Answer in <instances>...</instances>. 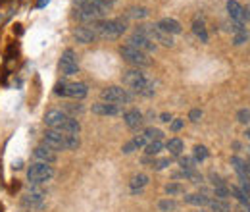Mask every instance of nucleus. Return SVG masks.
<instances>
[{
  "label": "nucleus",
  "mask_w": 250,
  "mask_h": 212,
  "mask_svg": "<svg viewBox=\"0 0 250 212\" xmlns=\"http://www.w3.org/2000/svg\"><path fill=\"white\" fill-rule=\"evenodd\" d=\"M44 125L52 131L69 133V135H79L81 131V123L77 121V118L65 114L62 110H48L44 114Z\"/></svg>",
  "instance_id": "1"
},
{
  "label": "nucleus",
  "mask_w": 250,
  "mask_h": 212,
  "mask_svg": "<svg viewBox=\"0 0 250 212\" xmlns=\"http://www.w3.org/2000/svg\"><path fill=\"white\" fill-rule=\"evenodd\" d=\"M124 85L141 96H154V93H156L154 83L141 70H127L124 73Z\"/></svg>",
  "instance_id": "2"
},
{
  "label": "nucleus",
  "mask_w": 250,
  "mask_h": 212,
  "mask_svg": "<svg viewBox=\"0 0 250 212\" xmlns=\"http://www.w3.org/2000/svg\"><path fill=\"white\" fill-rule=\"evenodd\" d=\"M44 145H48L54 151H75L81 141L79 135H69V133H60V131H44Z\"/></svg>",
  "instance_id": "3"
},
{
  "label": "nucleus",
  "mask_w": 250,
  "mask_h": 212,
  "mask_svg": "<svg viewBox=\"0 0 250 212\" xmlns=\"http://www.w3.org/2000/svg\"><path fill=\"white\" fill-rule=\"evenodd\" d=\"M77 10H75V18L81 20V22H87V24H94V22H100L106 14V8L94 0H73Z\"/></svg>",
  "instance_id": "4"
},
{
  "label": "nucleus",
  "mask_w": 250,
  "mask_h": 212,
  "mask_svg": "<svg viewBox=\"0 0 250 212\" xmlns=\"http://www.w3.org/2000/svg\"><path fill=\"white\" fill-rule=\"evenodd\" d=\"M91 25H93V29L96 31V35L100 39H108V41L120 39L125 31H127V24H125L122 18H116V20H100V22H94Z\"/></svg>",
  "instance_id": "5"
},
{
  "label": "nucleus",
  "mask_w": 250,
  "mask_h": 212,
  "mask_svg": "<svg viewBox=\"0 0 250 212\" xmlns=\"http://www.w3.org/2000/svg\"><path fill=\"white\" fill-rule=\"evenodd\" d=\"M52 178H54V168L44 162H35L27 170V180L31 182V185H42L50 182Z\"/></svg>",
  "instance_id": "6"
},
{
  "label": "nucleus",
  "mask_w": 250,
  "mask_h": 212,
  "mask_svg": "<svg viewBox=\"0 0 250 212\" xmlns=\"http://www.w3.org/2000/svg\"><path fill=\"white\" fill-rule=\"evenodd\" d=\"M120 54H122V58H124L125 62L137 66V70H139V68H148V66L152 64L146 52H143V50H139V48H133L131 45H122V47H120Z\"/></svg>",
  "instance_id": "7"
},
{
  "label": "nucleus",
  "mask_w": 250,
  "mask_h": 212,
  "mask_svg": "<svg viewBox=\"0 0 250 212\" xmlns=\"http://www.w3.org/2000/svg\"><path fill=\"white\" fill-rule=\"evenodd\" d=\"M102 102H110V104H129L133 100V94L129 93V89L124 87H106L100 93Z\"/></svg>",
  "instance_id": "8"
},
{
  "label": "nucleus",
  "mask_w": 250,
  "mask_h": 212,
  "mask_svg": "<svg viewBox=\"0 0 250 212\" xmlns=\"http://www.w3.org/2000/svg\"><path fill=\"white\" fill-rule=\"evenodd\" d=\"M139 33H143L146 39H150L154 45H164V47H173L175 45V41H173V37L171 35H167V33H164L162 29H158L156 25H139L137 27Z\"/></svg>",
  "instance_id": "9"
},
{
  "label": "nucleus",
  "mask_w": 250,
  "mask_h": 212,
  "mask_svg": "<svg viewBox=\"0 0 250 212\" xmlns=\"http://www.w3.org/2000/svg\"><path fill=\"white\" fill-rule=\"evenodd\" d=\"M21 203H23V207H27L31 212L42 209L44 207V191L39 189V185H31V191L27 195H23Z\"/></svg>",
  "instance_id": "10"
},
{
  "label": "nucleus",
  "mask_w": 250,
  "mask_h": 212,
  "mask_svg": "<svg viewBox=\"0 0 250 212\" xmlns=\"http://www.w3.org/2000/svg\"><path fill=\"white\" fill-rule=\"evenodd\" d=\"M77 70H79V60H77L75 50L65 48L62 58H60V71L63 75H73V73H77Z\"/></svg>",
  "instance_id": "11"
},
{
  "label": "nucleus",
  "mask_w": 250,
  "mask_h": 212,
  "mask_svg": "<svg viewBox=\"0 0 250 212\" xmlns=\"http://www.w3.org/2000/svg\"><path fill=\"white\" fill-rule=\"evenodd\" d=\"M127 45H131L133 48H139V50H143V52H156V45L150 41V39H146L143 33H139V31H135L131 37H129V41H127Z\"/></svg>",
  "instance_id": "12"
},
{
  "label": "nucleus",
  "mask_w": 250,
  "mask_h": 212,
  "mask_svg": "<svg viewBox=\"0 0 250 212\" xmlns=\"http://www.w3.org/2000/svg\"><path fill=\"white\" fill-rule=\"evenodd\" d=\"M73 37H75V41L81 43V45H91V43H94V41L98 39V35H96V31L93 29V25H81V27H77L75 33H73Z\"/></svg>",
  "instance_id": "13"
},
{
  "label": "nucleus",
  "mask_w": 250,
  "mask_h": 212,
  "mask_svg": "<svg viewBox=\"0 0 250 212\" xmlns=\"http://www.w3.org/2000/svg\"><path fill=\"white\" fill-rule=\"evenodd\" d=\"M33 156L37 158V162H44V164H54L56 158H58L54 149H50L48 145H39V147L33 151Z\"/></svg>",
  "instance_id": "14"
},
{
  "label": "nucleus",
  "mask_w": 250,
  "mask_h": 212,
  "mask_svg": "<svg viewBox=\"0 0 250 212\" xmlns=\"http://www.w3.org/2000/svg\"><path fill=\"white\" fill-rule=\"evenodd\" d=\"M91 110L96 116H120L122 114V108L118 104H110V102H96L93 104Z\"/></svg>",
  "instance_id": "15"
},
{
  "label": "nucleus",
  "mask_w": 250,
  "mask_h": 212,
  "mask_svg": "<svg viewBox=\"0 0 250 212\" xmlns=\"http://www.w3.org/2000/svg\"><path fill=\"white\" fill-rule=\"evenodd\" d=\"M124 121H125V125H127L129 129H139V127L143 125L145 118H143V112H141V110L131 108V110L124 112Z\"/></svg>",
  "instance_id": "16"
},
{
  "label": "nucleus",
  "mask_w": 250,
  "mask_h": 212,
  "mask_svg": "<svg viewBox=\"0 0 250 212\" xmlns=\"http://www.w3.org/2000/svg\"><path fill=\"white\" fill-rule=\"evenodd\" d=\"M158 29H162L164 33H167V35H179L183 27H181V24L177 22V20H173V18H164V20H160L156 24Z\"/></svg>",
  "instance_id": "17"
},
{
  "label": "nucleus",
  "mask_w": 250,
  "mask_h": 212,
  "mask_svg": "<svg viewBox=\"0 0 250 212\" xmlns=\"http://www.w3.org/2000/svg\"><path fill=\"white\" fill-rule=\"evenodd\" d=\"M87 85L85 83H65V96H69V98H77V100H81V98H85L87 96Z\"/></svg>",
  "instance_id": "18"
},
{
  "label": "nucleus",
  "mask_w": 250,
  "mask_h": 212,
  "mask_svg": "<svg viewBox=\"0 0 250 212\" xmlns=\"http://www.w3.org/2000/svg\"><path fill=\"white\" fill-rule=\"evenodd\" d=\"M227 12H229V16H231L233 22L245 24V8H243L237 0H229V2H227Z\"/></svg>",
  "instance_id": "19"
},
{
  "label": "nucleus",
  "mask_w": 250,
  "mask_h": 212,
  "mask_svg": "<svg viewBox=\"0 0 250 212\" xmlns=\"http://www.w3.org/2000/svg\"><path fill=\"white\" fill-rule=\"evenodd\" d=\"M146 185H148V176H146V174H137V176H133L131 182H129V187H131V193H133V195L143 193V189H145Z\"/></svg>",
  "instance_id": "20"
},
{
  "label": "nucleus",
  "mask_w": 250,
  "mask_h": 212,
  "mask_svg": "<svg viewBox=\"0 0 250 212\" xmlns=\"http://www.w3.org/2000/svg\"><path fill=\"white\" fill-rule=\"evenodd\" d=\"M166 149L169 151L171 156H181V154H183V149H185V145H183V141H181V139L173 137V139H169V141L166 143Z\"/></svg>",
  "instance_id": "21"
},
{
  "label": "nucleus",
  "mask_w": 250,
  "mask_h": 212,
  "mask_svg": "<svg viewBox=\"0 0 250 212\" xmlns=\"http://www.w3.org/2000/svg\"><path fill=\"white\" fill-rule=\"evenodd\" d=\"M185 203L188 205H194V207H208L210 205V199L206 195H200V193H192L185 197Z\"/></svg>",
  "instance_id": "22"
},
{
  "label": "nucleus",
  "mask_w": 250,
  "mask_h": 212,
  "mask_svg": "<svg viewBox=\"0 0 250 212\" xmlns=\"http://www.w3.org/2000/svg\"><path fill=\"white\" fill-rule=\"evenodd\" d=\"M192 33L202 41V43H208V31H206V25L202 20H194L192 22Z\"/></svg>",
  "instance_id": "23"
},
{
  "label": "nucleus",
  "mask_w": 250,
  "mask_h": 212,
  "mask_svg": "<svg viewBox=\"0 0 250 212\" xmlns=\"http://www.w3.org/2000/svg\"><path fill=\"white\" fill-rule=\"evenodd\" d=\"M141 137L146 141V145L148 143H152V141H162V137H164V133L160 131V129H154V127H148V129H145L143 133H141Z\"/></svg>",
  "instance_id": "24"
},
{
  "label": "nucleus",
  "mask_w": 250,
  "mask_h": 212,
  "mask_svg": "<svg viewBox=\"0 0 250 212\" xmlns=\"http://www.w3.org/2000/svg\"><path fill=\"white\" fill-rule=\"evenodd\" d=\"M146 16H148V8H145V6H135L127 14V18H133V20H145Z\"/></svg>",
  "instance_id": "25"
},
{
  "label": "nucleus",
  "mask_w": 250,
  "mask_h": 212,
  "mask_svg": "<svg viewBox=\"0 0 250 212\" xmlns=\"http://www.w3.org/2000/svg\"><path fill=\"white\" fill-rule=\"evenodd\" d=\"M162 149H164V143H162V141H152V143H148V145L145 147V152H146L148 156H156Z\"/></svg>",
  "instance_id": "26"
},
{
  "label": "nucleus",
  "mask_w": 250,
  "mask_h": 212,
  "mask_svg": "<svg viewBox=\"0 0 250 212\" xmlns=\"http://www.w3.org/2000/svg\"><path fill=\"white\" fill-rule=\"evenodd\" d=\"M181 170H196V160L192 156H179Z\"/></svg>",
  "instance_id": "27"
},
{
  "label": "nucleus",
  "mask_w": 250,
  "mask_h": 212,
  "mask_svg": "<svg viewBox=\"0 0 250 212\" xmlns=\"http://www.w3.org/2000/svg\"><path fill=\"white\" fill-rule=\"evenodd\" d=\"M196 162H204L206 158H208V149L204 147V145H196L194 147V156H192Z\"/></svg>",
  "instance_id": "28"
},
{
  "label": "nucleus",
  "mask_w": 250,
  "mask_h": 212,
  "mask_svg": "<svg viewBox=\"0 0 250 212\" xmlns=\"http://www.w3.org/2000/svg\"><path fill=\"white\" fill-rule=\"evenodd\" d=\"M231 164H233V168L237 170L239 176L241 174H247V162H243L239 156H231Z\"/></svg>",
  "instance_id": "29"
},
{
  "label": "nucleus",
  "mask_w": 250,
  "mask_h": 212,
  "mask_svg": "<svg viewBox=\"0 0 250 212\" xmlns=\"http://www.w3.org/2000/svg\"><path fill=\"white\" fill-rule=\"evenodd\" d=\"M183 191H185V187H183L181 183H167V185H166V193H167L169 197L179 195V193H183Z\"/></svg>",
  "instance_id": "30"
},
{
  "label": "nucleus",
  "mask_w": 250,
  "mask_h": 212,
  "mask_svg": "<svg viewBox=\"0 0 250 212\" xmlns=\"http://www.w3.org/2000/svg\"><path fill=\"white\" fill-rule=\"evenodd\" d=\"M249 41V31L243 29V31H237V33H233V43L239 47V45H245Z\"/></svg>",
  "instance_id": "31"
},
{
  "label": "nucleus",
  "mask_w": 250,
  "mask_h": 212,
  "mask_svg": "<svg viewBox=\"0 0 250 212\" xmlns=\"http://www.w3.org/2000/svg\"><path fill=\"white\" fill-rule=\"evenodd\" d=\"M158 209H160L162 212L175 211V209H177V203L171 201V199H166V201H160V203H158Z\"/></svg>",
  "instance_id": "32"
},
{
  "label": "nucleus",
  "mask_w": 250,
  "mask_h": 212,
  "mask_svg": "<svg viewBox=\"0 0 250 212\" xmlns=\"http://www.w3.org/2000/svg\"><path fill=\"white\" fill-rule=\"evenodd\" d=\"M214 193H216V197H218L219 201H225L229 197V187H225L223 183L221 185H214Z\"/></svg>",
  "instance_id": "33"
},
{
  "label": "nucleus",
  "mask_w": 250,
  "mask_h": 212,
  "mask_svg": "<svg viewBox=\"0 0 250 212\" xmlns=\"http://www.w3.org/2000/svg\"><path fill=\"white\" fill-rule=\"evenodd\" d=\"M208 207H212L214 212H229V205L223 203V201H212V199H210V205H208Z\"/></svg>",
  "instance_id": "34"
},
{
  "label": "nucleus",
  "mask_w": 250,
  "mask_h": 212,
  "mask_svg": "<svg viewBox=\"0 0 250 212\" xmlns=\"http://www.w3.org/2000/svg\"><path fill=\"white\" fill-rule=\"evenodd\" d=\"M237 120L241 121V123H250V110L249 108H241V110L237 112Z\"/></svg>",
  "instance_id": "35"
},
{
  "label": "nucleus",
  "mask_w": 250,
  "mask_h": 212,
  "mask_svg": "<svg viewBox=\"0 0 250 212\" xmlns=\"http://www.w3.org/2000/svg\"><path fill=\"white\" fill-rule=\"evenodd\" d=\"M171 164V158H160V160H156L154 164H152V168L154 170H164V168H167Z\"/></svg>",
  "instance_id": "36"
},
{
  "label": "nucleus",
  "mask_w": 250,
  "mask_h": 212,
  "mask_svg": "<svg viewBox=\"0 0 250 212\" xmlns=\"http://www.w3.org/2000/svg\"><path fill=\"white\" fill-rule=\"evenodd\" d=\"M133 151H137V145H135V141H129V143H125L124 149H122V152H124V154H131Z\"/></svg>",
  "instance_id": "37"
},
{
  "label": "nucleus",
  "mask_w": 250,
  "mask_h": 212,
  "mask_svg": "<svg viewBox=\"0 0 250 212\" xmlns=\"http://www.w3.org/2000/svg\"><path fill=\"white\" fill-rule=\"evenodd\" d=\"M188 118L192 121H200L202 118V110H198V108H194V110H190V114H188Z\"/></svg>",
  "instance_id": "38"
},
{
  "label": "nucleus",
  "mask_w": 250,
  "mask_h": 212,
  "mask_svg": "<svg viewBox=\"0 0 250 212\" xmlns=\"http://www.w3.org/2000/svg\"><path fill=\"white\" fill-rule=\"evenodd\" d=\"M54 94H58V96H65V83H56V87H54Z\"/></svg>",
  "instance_id": "39"
},
{
  "label": "nucleus",
  "mask_w": 250,
  "mask_h": 212,
  "mask_svg": "<svg viewBox=\"0 0 250 212\" xmlns=\"http://www.w3.org/2000/svg\"><path fill=\"white\" fill-rule=\"evenodd\" d=\"M183 127V120H173L171 121V131H179Z\"/></svg>",
  "instance_id": "40"
},
{
  "label": "nucleus",
  "mask_w": 250,
  "mask_h": 212,
  "mask_svg": "<svg viewBox=\"0 0 250 212\" xmlns=\"http://www.w3.org/2000/svg\"><path fill=\"white\" fill-rule=\"evenodd\" d=\"M65 110H69V112H73V114H81V112H83V106H81V104H77V106H67Z\"/></svg>",
  "instance_id": "41"
},
{
  "label": "nucleus",
  "mask_w": 250,
  "mask_h": 212,
  "mask_svg": "<svg viewBox=\"0 0 250 212\" xmlns=\"http://www.w3.org/2000/svg\"><path fill=\"white\" fill-rule=\"evenodd\" d=\"M48 4H50V0H37V8H44Z\"/></svg>",
  "instance_id": "42"
},
{
  "label": "nucleus",
  "mask_w": 250,
  "mask_h": 212,
  "mask_svg": "<svg viewBox=\"0 0 250 212\" xmlns=\"http://www.w3.org/2000/svg\"><path fill=\"white\" fill-rule=\"evenodd\" d=\"M160 120H162V121H171V116H169V114H162V116H160Z\"/></svg>",
  "instance_id": "43"
},
{
  "label": "nucleus",
  "mask_w": 250,
  "mask_h": 212,
  "mask_svg": "<svg viewBox=\"0 0 250 212\" xmlns=\"http://www.w3.org/2000/svg\"><path fill=\"white\" fill-rule=\"evenodd\" d=\"M245 135H247V137H249V139H250V127H249V129H247V133H245Z\"/></svg>",
  "instance_id": "44"
},
{
  "label": "nucleus",
  "mask_w": 250,
  "mask_h": 212,
  "mask_svg": "<svg viewBox=\"0 0 250 212\" xmlns=\"http://www.w3.org/2000/svg\"><path fill=\"white\" fill-rule=\"evenodd\" d=\"M245 209H247V212H250V205H245Z\"/></svg>",
  "instance_id": "45"
},
{
  "label": "nucleus",
  "mask_w": 250,
  "mask_h": 212,
  "mask_svg": "<svg viewBox=\"0 0 250 212\" xmlns=\"http://www.w3.org/2000/svg\"><path fill=\"white\" fill-rule=\"evenodd\" d=\"M0 22H2V14H0Z\"/></svg>",
  "instance_id": "46"
},
{
  "label": "nucleus",
  "mask_w": 250,
  "mask_h": 212,
  "mask_svg": "<svg viewBox=\"0 0 250 212\" xmlns=\"http://www.w3.org/2000/svg\"><path fill=\"white\" fill-rule=\"evenodd\" d=\"M27 212H31V211H27Z\"/></svg>",
  "instance_id": "47"
},
{
  "label": "nucleus",
  "mask_w": 250,
  "mask_h": 212,
  "mask_svg": "<svg viewBox=\"0 0 250 212\" xmlns=\"http://www.w3.org/2000/svg\"><path fill=\"white\" fill-rule=\"evenodd\" d=\"M249 151H250V149H249Z\"/></svg>",
  "instance_id": "48"
}]
</instances>
